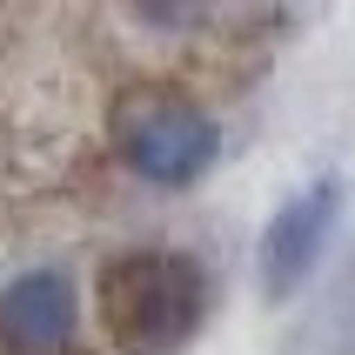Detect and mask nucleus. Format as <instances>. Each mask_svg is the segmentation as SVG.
Returning a JSON list of instances; mask_svg holds the SVG:
<instances>
[{
	"label": "nucleus",
	"instance_id": "obj_1",
	"mask_svg": "<svg viewBox=\"0 0 355 355\" xmlns=\"http://www.w3.org/2000/svg\"><path fill=\"white\" fill-rule=\"evenodd\" d=\"M101 315L107 329L141 349H181L208 322V275L188 255H121L101 275Z\"/></svg>",
	"mask_w": 355,
	"mask_h": 355
},
{
	"label": "nucleus",
	"instance_id": "obj_2",
	"mask_svg": "<svg viewBox=\"0 0 355 355\" xmlns=\"http://www.w3.org/2000/svg\"><path fill=\"white\" fill-rule=\"evenodd\" d=\"M114 155L155 188H195L221 155V121L175 87H141L114 107Z\"/></svg>",
	"mask_w": 355,
	"mask_h": 355
},
{
	"label": "nucleus",
	"instance_id": "obj_3",
	"mask_svg": "<svg viewBox=\"0 0 355 355\" xmlns=\"http://www.w3.org/2000/svg\"><path fill=\"white\" fill-rule=\"evenodd\" d=\"M342 215H349V195H342L336 175H315V181H302V188H288L275 201V215L261 221V241H255L261 302H288L302 282L315 275L322 255L342 235Z\"/></svg>",
	"mask_w": 355,
	"mask_h": 355
},
{
	"label": "nucleus",
	"instance_id": "obj_4",
	"mask_svg": "<svg viewBox=\"0 0 355 355\" xmlns=\"http://www.w3.org/2000/svg\"><path fill=\"white\" fill-rule=\"evenodd\" d=\"M80 336V288L67 268H20L0 288V349L7 355H67Z\"/></svg>",
	"mask_w": 355,
	"mask_h": 355
}]
</instances>
